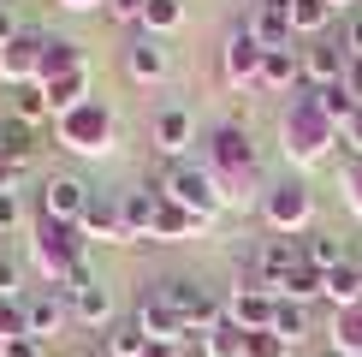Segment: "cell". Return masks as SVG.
<instances>
[{"mask_svg":"<svg viewBox=\"0 0 362 357\" xmlns=\"http://www.w3.org/2000/svg\"><path fill=\"white\" fill-rule=\"evenodd\" d=\"M59 6H71V12H83V6H95V0H59Z\"/></svg>","mask_w":362,"mask_h":357,"instance_id":"obj_48","label":"cell"},{"mask_svg":"<svg viewBox=\"0 0 362 357\" xmlns=\"http://www.w3.org/2000/svg\"><path fill=\"white\" fill-rule=\"evenodd\" d=\"M0 298H24V262L12 250H0Z\"/></svg>","mask_w":362,"mask_h":357,"instance_id":"obj_38","label":"cell"},{"mask_svg":"<svg viewBox=\"0 0 362 357\" xmlns=\"http://www.w3.org/2000/svg\"><path fill=\"white\" fill-rule=\"evenodd\" d=\"M0 357H42V339H6V346H0Z\"/></svg>","mask_w":362,"mask_h":357,"instance_id":"obj_44","label":"cell"},{"mask_svg":"<svg viewBox=\"0 0 362 357\" xmlns=\"http://www.w3.org/2000/svg\"><path fill=\"white\" fill-rule=\"evenodd\" d=\"M125 72H131L137 84H160V78L173 72V54L160 48V36H137V42L125 48Z\"/></svg>","mask_w":362,"mask_h":357,"instance_id":"obj_21","label":"cell"},{"mask_svg":"<svg viewBox=\"0 0 362 357\" xmlns=\"http://www.w3.org/2000/svg\"><path fill=\"white\" fill-rule=\"evenodd\" d=\"M185 24V0H148L143 6V36H173Z\"/></svg>","mask_w":362,"mask_h":357,"instance_id":"obj_33","label":"cell"},{"mask_svg":"<svg viewBox=\"0 0 362 357\" xmlns=\"http://www.w3.org/2000/svg\"><path fill=\"white\" fill-rule=\"evenodd\" d=\"M0 89H6V66H0Z\"/></svg>","mask_w":362,"mask_h":357,"instance_id":"obj_50","label":"cell"},{"mask_svg":"<svg viewBox=\"0 0 362 357\" xmlns=\"http://www.w3.org/2000/svg\"><path fill=\"white\" fill-rule=\"evenodd\" d=\"M83 244L89 238L78 227H59V220H36V262L48 268V286H66L71 268L83 262Z\"/></svg>","mask_w":362,"mask_h":357,"instance_id":"obj_3","label":"cell"},{"mask_svg":"<svg viewBox=\"0 0 362 357\" xmlns=\"http://www.w3.org/2000/svg\"><path fill=\"white\" fill-rule=\"evenodd\" d=\"M160 197L178 203V208H190V215H202V220H214L220 208H226V191H220V178L208 173V167H196V161H167V173H160Z\"/></svg>","mask_w":362,"mask_h":357,"instance_id":"obj_1","label":"cell"},{"mask_svg":"<svg viewBox=\"0 0 362 357\" xmlns=\"http://www.w3.org/2000/svg\"><path fill=\"white\" fill-rule=\"evenodd\" d=\"M42 42H48V36L24 30L18 42H6V48H0V66H6V84H36V72H42Z\"/></svg>","mask_w":362,"mask_h":357,"instance_id":"obj_20","label":"cell"},{"mask_svg":"<svg viewBox=\"0 0 362 357\" xmlns=\"http://www.w3.org/2000/svg\"><path fill=\"white\" fill-rule=\"evenodd\" d=\"M285 6H291V0H285Z\"/></svg>","mask_w":362,"mask_h":357,"instance_id":"obj_51","label":"cell"},{"mask_svg":"<svg viewBox=\"0 0 362 357\" xmlns=\"http://www.w3.org/2000/svg\"><path fill=\"white\" fill-rule=\"evenodd\" d=\"M143 357H185V346H148Z\"/></svg>","mask_w":362,"mask_h":357,"instance_id":"obj_47","label":"cell"},{"mask_svg":"<svg viewBox=\"0 0 362 357\" xmlns=\"http://www.w3.org/2000/svg\"><path fill=\"white\" fill-rule=\"evenodd\" d=\"M327 143H333V125L321 119V108H315V96H303L291 113H285V149H291L297 161H321Z\"/></svg>","mask_w":362,"mask_h":357,"instance_id":"obj_7","label":"cell"},{"mask_svg":"<svg viewBox=\"0 0 362 357\" xmlns=\"http://www.w3.org/2000/svg\"><path fill=\"white\" fill-rule=\"evenodd\" d=\"M24 322H30V339H48L59 334V327L71 322V304H66V292H54V286H42V292H30L24 298Z\"/></svg>","mask_w":362,"mask_h":357,"instance_id":"obj_13","label":"cell"},{"mask_svg":"<svg viewBox=\"0 0 362 357\" xmlns=\"http://www.w3.org/2000/svg\"><path fill=\"white\" fill-rule=\"evenodd\" d=\"M208 173L220 178H255V143H250V125H220L208 137Z\"/></svg>","mask_w":362,"mask_h":357,"instance_id":"obj_5","label":"cell"},{"mask_svg":"<svg viewBox=\"0 0 362 357\" xmlns=\"http://www.w3.org/2000/svg\"><path fill=\"white\" fill-rule=\"evenodd\" d=\"M160 298L178 310V322L190 327V339H202L208 327H220L226 322V304L208 286H196V280H160Z\"/></svg>","mask_w":362,"mask_h":357,"instance_id":"obj_4","label":"cell"},{"mask_svg":"<svg viewBox=\"0 0 362 357\" xmlns=\"http://www.w3.org/2000/svg\"><path fill=\"white\" fill-rule=\"evenodd\" d=\"M30 322H24V298H0V346L6 339H24Z\"/></svg>","mask_w":362,"mask_h":357,"instance_id":"obj_37","label":"cell"},{"mask_svg":"<svg viewBox=\"0 0 362 357\" xmlns=\"http://www.w3.org/2000/svg\"><path fill=\"white\" fill-rule=\"evenodd\" d=\"M78 232H83V238H95V244H131L125 215H119V197H107V191H95V197H89L83 220H78Z\"/></svg>","mask_w":362,"mask_h":357,"instance_id":"obj_14","label":"cell"},{"mask_svg":"<svg viewBox=\"0 0 362 357\" xmlns=\"http://www.w3.org/2000/svg\"><path fill=\"white\" fill-rule=\"evenodd\" d=\"M0 250H6V244H0Z\"/></svg>","mask_w":362,"mask_h":357,"instance_id":"obj_52","label":"cell"},{"mask_svg":"<svg viewBox=\"0 0 362 357\" xmlns=\"http://www.w3.org/2000/svg\"><path fill=\"white\" fill-rule=\"evenodd\" d=\"M339 137H344V143H351V155H362V113H356V119H351V125H344V131H339Z\"/></svg>","mask_w":362,"mask_h":357,"instance_id":"obj_45","label":"cell"},{"mask_svg":"<svg viewBox=\"0 0 362 357\" xmlns=\"http://www.w3.org/2000/svg\"><path fill=\"white\" fill-rule=\"evenodd\" d=\"M101 351H107V357H143V351H148V339H143V327H137V322H113V327H107V339H101Z\"/></svg>","mask_w":362,"mask_h":357,"instance_id":"obj_35","label":"cell"},{"mask_svg":"<svg viewBox=\"0 0 362 357\" xmlns=\"http://www.w3.org/2000/svg\"><path fill=\"white\" fill-rule=\"evenodd\" d=\"M202 227H208L202 215H190V208H178V203L160 197V215H155V232H148V238H155V244H178V238H190Z\"/></svg>","mask_w":362,"mask_h":357,"instance_id":"obj_26","label":"cell"},{"mask_svg":"<svg viewBox=\"0 0 362 357\" xmlns=\"http://www.w3.org/2000/svg\"><path fill=\"white\" fill-rule=\"evenodd\" d=\"M262 215H267V227H274V232H291V238H297V232L309 227V215H315L309 185H303V178H279V185H267Z\"/></svg>","mask_w":362,"mask_h":357,"instance_id":"obj_6","label":"cell"},{"mask_svg":"<svg viewBox=\"0 0 362 357\" xmlns=\"http://www.w3.org/2000/svg\"><path fill=\"white\" fill-rule=\"evenodd\" d=\"M0 113H6V119H18V125H48V96H42V84H6V89H0Z\"/></svg>","mask_w":362,"mask_h":357,"instance_id":"obj_17","label":"cell"},{"mask_svg":"<svg viewBox=\"0 0 362 357\" xmlns=\"http://www.w3.org/2000/svg\"><path fill=\"white\" fill-rule=\"evenodd\" d=\"M297 262H303V238H291V232L262 238V250H255V286H267V292L279 298V280L291 274Z\"/></svg>","mask_w":362,"mask_h":357,"instance_id":"obj_10","label":"cell"},{"mask_svg":"<svg viewBox=\"0 0 362 357\" xmlns=\"http://www.w3.org/2000/svg\"><path fill=\"white\" fill-rule=\"evenodd\" d=\"M0 161H18V167L36 173V161H42V131H36V125H18V119L0 113Z\"/></svg>","mask_w":362,"mask_h":357,"instance_id":"obj_22","label":"cell"},{"mask_svg":"<svg viewBox=\"0 0 362 357\" xmlns=\"http://www.w3.org/2000/svg\"><path fill=\"white\" fill-rule=\"evenodd\" d=\"M344 89H351V96L362 101V60H351V72H344Z\"/></svg>","mask_w":362,"mask_h":357,"instance_id":"obj_46","label":"cell"},{"mask_svg":"<svg viewBox=\"0 0 362 357\" xmlns=\"http://www.w3.org/2000/svg\"><path fill=\"white\" fill-rule=\"evenodd\" d=\"M190 137H196V119H190V108H160V113H155V149H160L167 161H185Z\"/></svg>","mask_w":362,"mask_h":357,"instance_id":"obj_19","label":"cell"},{"mask_svg":"<svg viewBox=\"0 0 362 357\" xmlns=\"http://www.w3.org/2000/svg\"><path fill=\"white\" fill-rule=\"evenodd\" d=\"M327 6H333V12H344V6H351V0H327Z\"/></svg>","mask_w":362,"mask_h":357,"instance_id":"obj_49","label":"cell"},{"mask_svg":"<svg viewBox=\"0 0 362 357\" xmlns=\"http://www.w3.org/2000/svg\"><path fill=\"white\" fill-rule=\"evenodd\" d=\"M244 24H250V36L262 42V48H291V6H285V0H262Z\"/></svg>","mask_w":362,"mask_h":357,"instance_id":"obj_18","label":"cell"},{"mask_svg":"<svg viewBox=\"0 0 362 357\" xmlns=\"http://www.w3.org/2000/svg\"><path fill=\"white\" fill-rule=\"evenodd\" d=\"M321 292H327V274L309 268V262H297L291 274L279 280V298H291V304H309V298H321Z\"/></svg>","mask_w":362,"mask_h":357,"instance_id":"obj_31","label":"cell"},{"mask_svg":"<svg viewBox=\"0 0 362 357\" xmlns=\"http://www.w3.org/2000/svg\"><path fill=\"white\" fill-rule=\"evenodd\" d=\"M119 215H125L131 244H137V238H148V232H155V215H160V191H155V185L125 191V197H119Z\"/></svg>","mask_w":362,"mask_h":357,"instance_id":"obj_23","label":"cell"},{"mask_svg":"<svg viewBox=\"0 0 362 357\" xmlns=\"http://www.w3.org/2000/svg\"><path fill=\"white\" fill-rule=\"evenodd\" d=\"M262 89H297L303 84V54H291V48H267L262 60V78H255Z\"/></svg>","mask_w":362,"mask_h":357,"instance_id":"obj_27","label":"cell"},{"mask_svg":"<svg viewBox=\"0 0 362 357\" xmlns=\"http://www.w3.org/2000/svg\"><path fill=\"white\" fill-rule=\"evenodd\" d=\"M18 220H24L18 191H0V238H6V232H18Z\"/></svg>","mask_w":362,"mask_h":357,"instance_id":"obj_40","label":"cell"},{"mask_svg":"<svg viewBox=\"0 0 362 357\" xmlns=\"http://www.w3.org/2000/svg\"><path fill=\"white\" fill-rule=\"evenodd\" d=\"M95 191L83 185L78 173H48L42 178V220H59V227H78L83 220V208Z\"/></svg>","mask_w":362,"mask_h":357,"instance_id":"obj_8","label":"cell"},{"mask_svg":"<svg viewBox=\"0 0 362 357\" xmlns=\"http://www.w3.org/2000/svg\"><path fill=\"white\" fill-rule=\"evenodd\" d=\"M250 357H291V346L279 334H250Z\"/></svg>","mask_w":362,"mask_h":357,"instance_id":"obj_41","label":"cell"},{"mask_svg":"<svg viewBox=\"0 0 362 357\" xmlns=\"http://www.w3.org/2000/svg\"><path fill=\"white\" fill-rule=\"evenodd\" d=\"M54 137L71 149V155H107L113 137H119V125H113V108H101V101H83L78 113H66V119H54Z\"/></svg>","mask_w":362,"mask_h":357,"instance_id":"obj_2","label":"cell"},{"mask_svg":"<svg viewBox=\"0 0 362 357\" xmlns=\"http://www.w3.org/2000/svg\"><path fill=\"white\" fill-rule=\"evenodd\" d=\"M131 322L143 327V339H148V346H185V339H190V327L178 322V310L167 304V298H160V286L137 298V310H131Z\"/></svg>","mask_w":362,"mask_h":357,"instance_id":"obj_9","label":"cell"},{"mask_svg":"<svg viewBox=\"0 0 362 357\" xmlns=\"http://www.w3.org/2000/svg\"><path fill=\"white\" fill-rule=\"evenodd\" d=\"M66 72H89L83 66V48L71 36H48L42 42V72H36V84H54V78H66Z\"/></svg>","mask_w":362,"mask_h":357,"instance_id":"obj_24","label":"cell"},{"mask_svg":"<svg viewBox=\"0 0 362 357\" xmlns=\"http://www.w3.org/2000/svg\"><path fill=\"white\" fill-rule=\"evenodd\" d=\"M333 357H362V310H339V322H333Z\"/></svg>","mask_w":362,"mask_h":357,"instance_id":"obj_36","label":"cell"},{"mask_svg":"<svg viewBox=\"0 0 362 357\" xmlns=\"http://www.w3.org/2000/svg\"><path fill=\"white\" fill-rule=\"evenodd\" d=\"M66 304H71V316H78L83 327H113V316H119V304H113V286L107 280H89V286H78V292H66Z\"/></svg>","mask_w":362,"mask_h":357,"instance_id":"obj_15","label":"cell"},{"mask_svg":"<svg viewBox=\"0 0 362 357\" xmlns=\"http://www.w3.org/2000/svg\"><path fill=\"white\" fill-rule=\"evenodd\" d=\"M274 310H279V298L267 286H255V280L226 298V322H238L244 334H267V327H274Z\"/></svg>","mask_w":362,"mask_h":357,"instance_id":"obj_12","label":"cell"},{"mask_svg":"<svg viewBox=\"0 0 362 357\" xmlns=\"http://www.w3.org/2000/svg\"><path fill=\"white\" fill-rule=\"evenodd\" d=\"M339 42H344V54H351V60H362V6H351V12H344Z\"/></svg>","mask_w":362,"mask_h":357,"instance_id":"obj_39","label":"cell"},{"mask_svg":"<svg viewBox=\"0 0 362 357\" xmlns=\"http://www.w3.org/2000/svg\"><path fill=\"white\" fill-rule=\"evenodd\" d=\"M42 96H48V113H54V119H66V113H78L83 101H89V72H66V78H54V84H42Z\"/></svg>","mask_w":362,"mask_h":357,"instance_id":"obj_25","label":"cell"},{"mask_svg":"<svg viewBox=\"0 0 362 357\" xmlns=\"http://www.w3.org/2000/svg\"><path fill=\"white\" fill-rule=\"evenodd\" d=\"M315 108H321V119H327L333 131H344V125H351V119L362 113V101H356L344 84H333V89H315Z\"/></svg>","mask_w":362,"mask_h":357,"instance_id":"obj_30","label":"cell"},{"mask_svg":"<svg viewBox=\"0 0 362 357\" xmlns=\"http://www.w3.org/2000/svg\"><path fill=\"white\" fill-rule=\"evenodd\" d=\"M344 72H351L344 42H315V48H303V84L333 89V84H344Z\"/></svg>","mask_w":362,"mask_h":357,"instance_id":"obj_16","label":"cell"},{"mask_svg":"<svg viewBox=\"0 0 362 357\" xmlns=\"http://www.w3.org/2000/svg\"><path fill=\"white\" fill-rule=\"evenodd\" d=\"M143 6H148V0H107V12L119 24H143Z\"/></svg>","mask_w":362,"mask_h":357,"instance_id":"obj_42","label":"cell"},{"mask_svg":"<svg viewBox=\"0 0 362 357\" xmlns=\"http://www.w3.org/2000/svg\"><path fill=\"white\" fill-rule=\"evenodd\" d=\"M262 60H267V48L250 36V24H238L232 36H226L220 72H226V84H238V89H244V84H255V78H262Z\"/></svg>","mask_w":362,"mask_h":357,"instance_id":"obj_11","label":"cell"},{"mask_svg":"<svg viewBox=\"0 0 362 357\" xmlns=\"http://www.w3.org/2000/svg\"><path fill=\"white\" fill-rule=\"evenodd\" d=\"M327 24H333L327 0H291V36H321Z\"/></svg>","mask_w":362,"mask_h":357,"instance_id":"obj_34","label":"cell"},{"mask_svg":"<svg viewBox=\"0 0 362 357\" xmlns=\"http://www.w3.org/2000/svg\"><path fill=\"white\" fill-rule=\"evenodd\" d=\"M303 262L321 268V274H333L339 262H351V250H344L339 232H303Z\"/></svg>","mask_w":362,"mask_h":357,"instance_id":"obj_29","label":"cell"},{"mask_svg":"<svg viewBox=\"0 0 362 357\" xmlns=\"http://www.w3.org/2000/svg\"><path fill=\"white\" fill-rule=\"evenodd\" d=\"M24 36V24H18V12L6 6V0H0V48H6V42H18Z\"/></svg>","mask_w":362,"mask_h":357,"instance_id":"obj_43","label":"cell"},{"mask_svg":"<svg viewBox=\"0 0 362 357\" xmlns=\"http://www.w3.org/2000/svg\"><path fill=\"white\" fill-rule=\"evenodd\" d=\"M196 357H250V334L238 322H220L196 339Z\"/></svg>","mask_w":362,"mask_h":357,"instance_id":"obj_28","label":"cell"},{"mask_svg":"<svg viewBox=\"0 0 362 357\" xmlns=\"http://www.w3.org/2000/svg\"><path fill=\"white\" fill-rule=\"evenodd\" d=\"M267 334H279L285 346L309 339V304H291V298H279V310H274V327H267Z\"/></svg>","mask_w":362,"mask_h":357,"instance_id":"obj_32","label":"cell"}]
</instances>
